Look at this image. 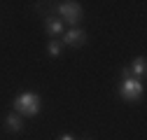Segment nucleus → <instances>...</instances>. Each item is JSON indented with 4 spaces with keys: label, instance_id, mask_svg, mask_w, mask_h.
<instances>
[{
    "label": "nucleus",
    "instance_id": "f257e3e1",
    "mask_svg": "<svg viewBox=\"0 0 147 140\" xmlns=\"http://www.w3.org/2000/svg\"><path fill=\"white\" fill-rule=\"evenodd\" d=\"M40 96L38 94H33V91H24V94H19L16 96V100H14V110L19 112V114H24V117H35L40 112Z\"/></svg>",
    "mask_w": 147,
    "mask_h": 140
},
{
    "label": "nucleus",
    "instance_id": "f03ea898",
    "mask_svg": "<svg viewBox=\"0 0 147 140\" xmlns=\"http://www.w3.org/2000/svg\"><path fill=\"white\" fill-rule=\"evenodd\" d=\"M119 94L124 100H138L142 96V82L136 77H124V82L119 84Z\"/></svg>",
    "mask_w": 147,
    "mask_h": 140
},
{
    "label": "nucleus",
    "instance_id": "7ed1b4c3",
    "mask_svg": "<svg viewBox=\"0 0 147 140\" xmlns=\"http://www.w3.org/2000/svg\"><path fill=\"white\" fill-rule=\"evenodd\" d=\"M59 16L65 19L68 24H77L80 16H82V7L77 3H61L59 5Z\"/></svg>",
    "mask_w": 147,
    "mask_h": 140
},
{
    "label": "nucleus",
    "instance_id": "20e7f679",
    "mask_svg": "<svg viewBox=\"0 0 147 140\" xmlns=\"http://www.w3.org/2000/svg\"><path fill=\"white\" fill-rule=\"evenodd\" d=\"M84 40H86V33L82 30V28H70L65 35H63V42L65 44H70V47H82L84 44Z\"/></svg>",
    "mask_w": 147,
    "mask_h": 140
},
{
    "label": "nucleus",
    "instance_id": "39448f33",
    "mask_svg": "<svg viewBox=\"0 0 147 140\" xmlns=\"http://www.w3.org/2000/svg\"><path fill=\"white\" fill-rule=\"evenodd\" d=\"M128 73H133L131 77H136V79H140V77L145 75V59H142V56H138V59L133 61V65L128 68Z\"/></svg>",
    "mask_w": 147,
    "mask_h": 140
},
{
    "label": "nucleus",
    "instance_id": "423d86ee",
    "mask_svg": "<svg viewBox=\"0 0 147 140\" xmlns=\"http://www.w3.org/2000/svg\"><path fill=\"white\" fill-rule=\"evenodd\" d=\"M47 26V33H51V35H61L63 33V24H61V19H54V16H49V19L45 21Z\"/></svg>",
    "mask_w": 147,
    "mask_h": 140
},
{
    "label": "nucleus",
    "instance_id": "0eeeda50",
    "mask_svg": "<svg viewBox=\"0 0 147 140\" xmlns=\"http://www.w3.org/2000/svg\"><path fill=\"white\" fill-rule=\"evenodd\" d=\"M5 124H7L9 131H21V129H24V121H21V117L16 114V112H14V114H7Z\"/></svg>",
    "mask_w": 147,
    "mask_h": 140
},
{
    "label": "nucleus",
    "instance_id": "6e6552de",
    "mask_svg": "<svg viewBox=\"0 0 147 140\" xmlns=\"http://www.w3.org/2000/svg\"><path fill=\"white\" fill-rule=\"evenodd\" d=\"M47 49H49V54H51V56H61L63 44H61V42H56V40H51V42L47 44Z\"/></svg>",
    "mask_w": 147,
    "mask_h": 140
},
{
    "label": "nucleus",
    "instance_id": "1a4fd4ad",
    "mask_svg": "<svg viewBox=\"0 0 147 140\" xmlns=\"http://www.w3.org/2000/svg\"><path fill=\"white\" fill-rule=\"evenodd\" d=\"M59 140H75V138H72V135H70V133H63V135H61V138H59Z\"/></svg>",
    "mask_w": 147,
    "mask_h": 140
}]
</instances>
